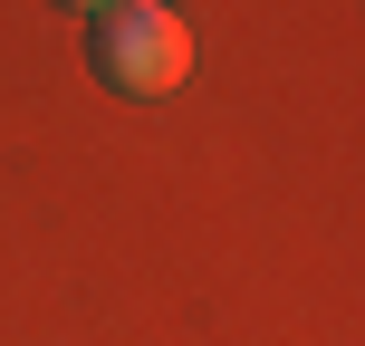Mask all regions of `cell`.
Listing matches in <instances>:
<instances>
[{"label":"cell","instance_id":"1","mask_svg":"<svg viewBox=\"0 0 365 346\" xmlns=\"http://www.w3.org/2000/svg\"><path fill=\"white\" fill-rule=\"evenodd\" d=\"M96 68L125 96H173L192 77V29L173 19V0H125L96 19Z\"/></svg>","mask_w":365,"mask_h":346},{"label":"cell","instance_id":"2","mask_svg":"<svg viewBox=\"0 0 365 346\" xmlns=\"http://www.w3.org/2000/svg\"><path fill=\"white\" fill-rule=\"evenodd\" d=\"M68 10H87V19H106V10H125V0H68Z\"/></svg>","mask_w":365,"mask_h":346}]
</instances>
